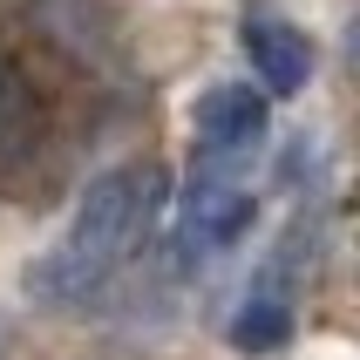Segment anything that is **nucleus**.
I'll return each mask as SVG.
<instances>
[{
	"mask_svg": "<svg viewBox=\"0 0 360 360\" xmlns=\"http://www.w3.org/2000/svg\"><path fill=\"white\" fill-rule=\"evenodd\" d=\"M238 41H245V61L259 68L265 96H300L306 82H313V41H306L292 20H279V14H245Z\"/></svg>",
	"mask_w": 360,
	"mask_h": 360,
	"instance_id": "3",
	"label": "nucleus"
},
{
	"mask_svg": "<svg viewBox=\"0 0 360 360\" xmlns=\"http://www.w3.org/2000/svg\"><path fill=\"white\" fill-rule=\"evenodd\" d=\"M150 204H157V170H136V163L102 170V177L82 191L75 218H68V238L41 259V272H27V285H41L48 300H82V292H96V285L129 259V245L143 238Z\"/></svg>",
	"mask_w": 360,
	"mask_h": 360,
	"instance_id": "1",
	"label": "nucleus"
},
{
	"mask_svg": "<svg viewBox=\"0 0 360 360\" xmlns=\"http://www.w3.org/2000/svg\"><path fill=\"white\" fill-rule=\"evenodd\" d=\"M265 96L259 89H211V96H198V109H191V129H198V150H211V157H238V150H252V143L265 136Z\"/></svg>",
	"mask_w": 360,
	"mask_h": 360,
	"instance_id": "4",
	"label": "nucleus"
},
{
	"mask_svg": "<svg viewBox=\"0 0 360 360\" xmlns=\"http://www.w3.org/2000/svg\"><path fill=\"white\" fill-rule=\"evenodd\" d=\"M20 122H27V96H20V82L7 75V68H0V143L14 136Z\"/></svg>",
	"mask_w": 360,
	"mask_h": 360,
	"instance_id": "6",
	"label": "nucleus"
},
{
	"mask_svg": "<svg viewBox=\"0 0 360 360\" xmlns=\"http://www.w3.org/2000/svg\"><path fill=\"white\" fill-rule=\"evenodd\" d=\"M292 340V306L285 300H245L231 313V347L238 354H279Z\"/></svg>",
	"mask_w": 360,
	"mask_h": 360,
	"instance_id": "5",
	"label": "nucleus"
},
{
	"mask_svg": "<svg viewBox=\"0 0 360 360\" xmlns=\"http://www.w3.org/2000/svg\"><path fill=\"white\" fill-rule=\"evenodd\" d=\"M245 224H252V191H238L224 177H191V191L177 204V252L184 259H211Z\"/></svg>",
	"mask_w": 360,
	"mask_h": 360,
	"instance_id": "2",
	"label": "nucleus"
}]
</instances>
